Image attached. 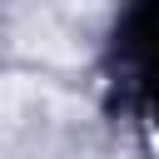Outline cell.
Here are the masks:
<instances>
[{"mask_svg": "<svg viewBox=\"0 0 159 159\" xmlns=\"http://www.w3.org/2000/svg\"><path fill=\"white\" fill-rule=\"evenodd\" d=\"M20 45H25L30 55H40V60H55V65L84 60V45L70 40V30H60L55 20H30V25L20 30Z\"/></svg>", "mask_w": 159, "mask_h": 159, "instance_id": "6da1fadb", "label": "cell"}]
</instances>
